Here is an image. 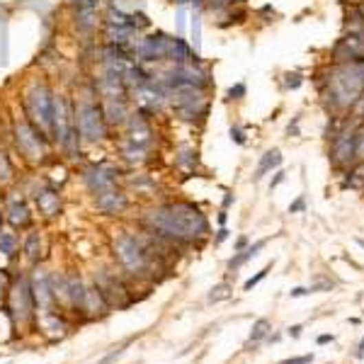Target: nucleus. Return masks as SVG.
<instances>
[{"instance_id": "4c0bfd02", "label": "nucleus", "mask_w": 364, "mask_h": 364, "mask_svg": "<svg viewBox=\"0 0 364 364\" xmlns=\"http://www.w3.org/2000/svg\"><path fill=\"white\" fill-rule=\"evenodd\" d=\"M333 335H318V345H328V343H333Z\"/></svg>"}, {"instance_id": "2f4dec72", "label": "nucleus", "mask_w": 364, "mask_h": 364, "mask_svg": "<svg viewBox=\"0 0 364 364\" xmlns=\"http://www.w3.org/2000/svg\"><path fill=\"white\" fill-rule=\"evenodd\" d=\"M313 354H303V357H292V359H282L279 364H311Z\"/></svg>"}, {"instance_id": "a18cd8bd", "label": "nucleus", "mask_w": 364, "mask_h": 364, "mask_svg": "<svg viewBox=\"0 0 364 364\" xmlns=\"http://www.w3.org/2000/svg\"><path fill=\"white\" fill-rule=\"evenodd\" d=\"M0 233H3V219H0Z\"/></svg>"}, {"instance_id": "79ce46f5", "label": "nucleus", "mask_w": 364, "mask_h": 364, "mask_svg": "<svg viewBox=\"0 0 364 364\" xmlns=\"http://www.w3.org/2000/svg\"><path fill=\"white\" fill-rule=\"evenodd\" d=\"M226 238H228V231H226V228H221V231H219V236H216V243L226 241Z\"/></svg>"}, {"instance_id": "bb28decb", "label": "nucleus", "mask_w": 364, "mask_h": 364, "mask_svg": "<svg viewBox=\"0 0 364 364\" xmlns=\"http://www.w3.org/2000/svg\"><path fill=\"white\" fill-rule=\"evenodd\" d=\"M8 180H12V163L6 151L0 149V182H8Z\"/></svg>"}, {"instance_id": "f257e3e1", "label": "nucleus", "mask_w": 364, "mask_h": 364, "mask_svg": "<svg viewBox=\"0 0 364 364\" xmlns=\"http://www.w3.org/2000/svg\"><path fill=\"white\" fill-rule=\"evenodd\" d=\"M144 224L156 236L175 243H195L209 233V221L192 202H170L153 206L144 216Z\"/></svg>"}, {"instance_id": "c9c22d12", "label": "nucleus", "mask_w": 364, "mask_h": 364, "mask_svg": "<svg viewBox=\"0 0 364 364\" xmlns=\"http://www.w3.org/2000/svg\"><path fill=\"white\" fill-rule=\"evenodd\" d=\"M303 206H306V202H303V197H299V200L294 202L292 206H289V211H292V214H297V211H303Z\"/></svg>"}, {"instance_id": "b1692460", "label": "nucleus", "mask_w": 364, "mask_h": 364, "mask_svg": "<svg viewBox=\"0 0 364 364\" xmlns=\"http://www.w3.org/2000/svg\"><path fill=\"white\" fill-rule=\"evenodd\" d=\"M267 333H270V321H265V318H260L255 325H253V333H250V343L257 345L260 340L267 338Z\"/></svg>"}, {"instance_id": "423d86ee", "label": "nucleus", "mask_w": 364, "mask_h": 364, "mask_svg": "<svg viewBox=\"0 0 364 364\" xmlns=\"http://www.w3.org/2000/svg\"><path fill=\"white\" fill-rule=\"evenodd\" d=\"M330 95H333V103L340 107H350L354 105L364 93V71L357 66H340L330 73L328 78Z\"/></svg>"}, {"instance_id": "c03bdc74", "label": "nucleus", "mask_w": 364, "mask_h": 364, "mask_svg": "<svg viewBox=\"0 0 364 364\" xmlns=\"http://www.w3.org/2000/svg\"><path fill=\"white\" fill-rule=\"evenodd\" d=\"M359 15H362V20H364V3H362V8H359Z\"/></svg>"}, {"instance_id": "f3484780", "label": "nucleus", "mask_w": 364, "mask_h": 364, "mask_svg": "<svg viewBox=\"0 0 364 364\" xmlns=\"http://www.w3.org/2000/svg\"><path fill=\"white\" fill-rule=\"evenodd\" d=\"M36 200V206H39V211L47 219H52V216H58L61 214V197H58L56 190H52V187H47V190H39L34 195Z\"/></svg>"}, {"instance_id": "aec40b11", "label": "nucleus", "mask_w": 364, "mask_h": 364, "mask_svg": "<svg viewBox=\"0 0 364 364\" xmlns=\"http://www.w3.org/2000/svg\"><path fill=\"white\" fill-rule=\"evenodd\" d=\"M10 56V41H8V12L0 8V66H6Z\"/></svg>"}, {"instance_id": "4be33fe9", "label": "nucleus", "mask_w": 364, "mask_h": 364, "mask_svg": "<svg viewBox=\"0 0 364 364\" xmlns=\"http://www.w3.org/2000/svg\"><path fill=\"white\" fill-rule=\"evenodd\" d=\"M22 250H25V255L30 257L32 262L39 260L41 255V236L36 231H32L30 236L25 238V246H22Z\"/></svg>"}, {"instance_id": "ddd939ff", "label": "nucleus", "mask_w": 364, "mask_h": 364, "mask_svg": "<svg viewBox=\"0 0 364 364\" xmlns=\"http://www.w3.org/2000/svg\"><path fill=\"white\" fill-rule=\"evenodd\" d=\"M105 112V122H107L109 131L112 129H122L124 122L131 114V107H129V100H100Z\"/></svg>"}, {"instance_id": "7c9ffc66", "label": "nucleus", "mask_w": 364, "mask_h": 364, "mask_svg": "<svg viewBox=\"0 0 364 364\" xmlns=\"http://www.w3.org/2000/svg\"><path fill=\"white\" fill-rule=\"evenodd\" d=\"M231 139L236 141L238 146H243L246 144V131H243L241 127H231Z\"/></svg>"}, {"instance_id": "f8f14e48", "label": "nucleus", "mask_w": 364, "mask_h": 364, "mask_svg": "<svg viewBox=\"0 0 364 364\" xmlns=\"http://www.w3.org/2000/svg\"><path fill=\"white\" fill-rule=\"evenodd\" d=\"M32 294H34V301L39 303V308L44 313L52 311V303H54V287H52V277L47 272H36L34 279H32Z\"/></svg>"}, {"instance_id": "58836bf2", "label": "nucleus", "mask_w": 364, "mask_h": 364, "mask_svg": "<svg viewBox=\"0 0 364 364\" xmlns=\"http://www.w3.org/2000/svg\"><path fill=\"white\" fill-rule=\"evenodd\" d=\"M248 246V238L246 236H241V238H238V241H236V248H238V250H243V248H246Z\"/></svg>"}, {"instance_id": "5701e85b", "label": "nucleus", "mask_w": 364, "mask_h": 364, "mask_svg": "<svg viewBox=\"0 0 364 364\" xmlns=\"http://www.w3.org/2000/svg\"><path fill=\"white\" fill-rule=\"evenodd\" d=\"M17 248H20V241H17L15 233H0V253L8 257H12L17 253Z\"/></svg>"}, {"instance_id": "ea45409f", "label": "nucleus", "mask_w": 364, "mask_h": 364, "mask_svg": "<svg viewBox=\"0 0 364 364\" xmlns=\"http://www.w3.org/2000/svg\"><path fill=\"white\" fill-rule=\"evenodd\" d=\"M303 294H308V289H303V287L292 289V297H303Z\"/></svg>"}, {"instance_id": "f704fd0d", "label": "nucleus", "mask_w": 364, "mask_h": 364, "mask_svg": "<svg viewBox=\"0 0 364 364\" xmlns=\"http://www.w3.org/2000/svg\"><path fill=\"white\" fill-rule=\"evenodd\" d=\"M178 27H180V34L178 36H182V32H185V10H182V8L178 10Z\"/></svg>"}, {"instance_id": "7ed1b4c3", "label": "nucleus", "mask_w": 364, "mask_h": 364, "mask_svg": "<svg viewBox=\"0 0 364 364\" xmlns=\"http://www.w3.org/2000/svg\"><path fill=\"white\" fill-rule=\"evenodd\" d=\"M73 112H76V127L83 144H103L109 136V127L105 122L103 105H100L95 93L73 100Z\"/></svg>"}, {"instance_id": "6ab92c4d", "label": "nucleus", "mask_w": 364, "mask_h": 364, "mask_svg": "<svg viewBox=\"0 0 364 364\" xmlns=\"http://www.w3.org/2000/svg\"><path fill=\"white\" fill-rule=\"evenodd\" d=\"M279 163H282V153H279V149L267 151V153L260 158V163H257V170H255V175H253V178L260 180L262 175H267L272 168H279Z\"/></svg>"}, {"instance_id": "49530a36", "label": "nucleus", "mask_w": 364, "mask_h": 364, "mask_svg": "<svg viewBox=\"0 0 364 364\" xmlns=\"http://www.w3.org/2000/svg\"><path fill=\"white\" fill-rule=\"evenodd\" d=\"M359 246H362V248H364V241H359Z\"/></svg>"}, {"instance_id": "0eeeda50", "label": "nucleus", "mask_w": 364, "mask_h": 364, "mask_svg": "<svg viewBox=\"0 0 364 364\" xmlns=\"http://www.w3.org/2000/svg\"><path fill=\"white\" fill-rule=\"evenodd\" d=\"M114 255H117L119 265L129 272V275H144L153 262V253L141 238L131 236V233H122L114 241Z\"/></svg>"}, {"instance_id": "473e14b6", "label": "nucleus", "mask_w": 364, "mask_h": 364, "mask_svg": "<svg viewBox=\"0 0 364 364\" xmlns=\"http://www.w3.org/2000/svg\"><path fill=\"white\" fill-rule=\"evenodd\" d=\"M299 85H301V76H299V73H289L287 87H299Z\"/></svg>"}, {"instance_id": "37998d69", "label": "nucleus", "mask_w": 364, "mask_h": 364, "mask_svg": "<svg viewBox=\"0 0 364 364\" xmlns=\"http://www.w3.org/2000/svg\"><path fill=\"white\" fill-rule=\"evenodd\" d=\"M364 354V338H362V343H359V357Z\"/></svg>"}, {"instance_id": "412c9836", "label": "nucleus", "mask_w": 364, "mask_h": 364, "mask_svg": "<svg viewBox=\"0 0 364 364\" xmlns=\"http://www.w3.org/2000/svg\"><path fill=\"white\" fill-rule=\"evenodd\" d=\"M265 248V241H257L255 246H250V248H243V250H238V255H233L231 257V262H228V270H236V267H241L243 262H248L250 257H255L257 253Z\"/></svg>"}, {"instance_id": "c756f323", "label": "nucleus", "mask_w": 364, "mask_h": 364, "mask_svg": "<svg viewBox=\"0 0 364 364\" xmlns=\"http://www.w3.org/2000/svg\"><path fill=\"white\" fill-rule=\"evenodd\" d=\"M243 95H246V85H243V83H238V85L228 87V98H231V100H241Z\"/></svg>"}, {"instance_id": "2eb2a0df", "label": "nucleus", "mask_w": 364, "mask_h": 364, "mask_svg": "<svg viewBox=\"0 0 364 364\" xmlns=\"http://www.w3.org/2000/svg\"><path fill=\"white\" fill-rule=\"evenodd\" d=\"M357 156V136L354 133H340L333 144V163L345 168L350 165Z\"/></svg>"}, {"instance_id": "1a4fd4ad", "label": "nucleus", "mask_w": 364, "mask_h": 364, "mask_svg": "<svg viewBox=\"0 0 364 364\" xmlns=\"http://www.w3.org/2000/svg\"><path fill=\"white\" fill-rule=\"evenodd\" d=\"M100 17H103L105 27H129V30L139 32V34L151 27V20L144 12H127L119 6V0H109Z\"/></svg>"}, {"instance_id": "c85d7f7f", "label": "nucleus", "mask_w": 364, "mask_h": 364, "mask_svg": "<svg viewBox=\"0 0 364 364\" xmlns=\"http://www.w3.org/2000/svg\"><path fill=\"white\" fill-rule=\"evenodd\" d=\"M270 267H272V265L262 267V270H260V272H257L255 277H250V279H248V282H246V284H243V289H246V292H250V289H253V287H255V284H260V282H262V279H265V277H267V272H270Z\"/></svg>"}, {"instance_id": "a211bd4d", "label": "nucleus", "mask_w": 364, "mask_h": 364, "mask_svg": "<svg viewBox=\"0 0 364 364\" xmlns=\"http://www.w3.org/2000/svg\"><path fill=\"white\" fill-rule=\"evenodd\" d=\"M8 221H10L12 228H27V226L32 224L30 206H27L22 200L10 202V204H8Z\"/></svg>"}, {"instance_id": "393cba45", "label": "nucleus", "mask_w": 364, "mask_h": 364, "mask_svg": "<svg viewBox=\"0 0 364 364\" xmlns=\"http://www.w3.org/2000/svg\"><path fill=\"white\" fill-rule=\"evenodd\" d=\"M68 10H100L103 0H66Z\"/></svg>"}, {"instance_id": "cd10ccee", "label": "nucleus", "mask_w": 364, "mask_h": 364, "mask_svg": "<svg viewBox=\"0 0 364 364\" xmlns=\"http://www.w3.org/2000/svg\"><path fill=\"white\" fill-rule=\"evenodd\" d=\"M231 297V287L228 284H219L216 289H211V294H209V301H224V299H228Z\"/></svg>"}, {"instance_id": "9d476101", "label": "nucleus", "mask_w": 364, "mask_h": 364, "mask_svg": "<svg viewBox=\"0 0 364 364\" xmlns=\"http://www.w3.org/2000/svg\"><path fill=\"white\" fill-rule=\"evenodd\" d=\"M34 308V294H32V284L25 277H20L12 287V313L17 321H27Z\"/></svg>"}, {"instance_id": "9b49d317", "label": "nucleus", "mask_w": 364, "mask_h": 364, "mask_svg": "<svg viewBox=\"0 0 364 364\" xmlns=\"http://www.w3.org/2000/svg\"><path fill=\"white\" fill-rule=\"evenodd\" d=\"M71 22L78 36H83V39H95L103 17H100V10H71Z\"/></svg>"}, {"instance_id": "20e7f679", "label": "nucleus", "mask_w": 364, "mask_h": 364, "mask_svg": "<svg viewBox=\"0 0 364 364\" xmlns=\"http://www.w3.org/2000/svg\"><path fill=\"white\" fill-rule=\"evenodd\" d=\"M54 87L47 81H32L25 87L22 95V109L25 117L34 124L39 131H44L47 136H52V119H54Z\"/></svg>"}, {"instance_id": "e433bc0d", "label": "nucleus", "mask_w": 364, "mask_h": 364, "mask_svg": "<svg viewBox=\"0 0 364 364\" xmlns=\"http://www.w3.org/2000/svg\"><path fill=\"white\" fill-rule=\"evenodd\" d=\"M282 180H284V173H282V170H279L277 178H275V180H272V182H270V190H275V187H277L279 182H282Z\"/></svg>"}, {"instance_id": "39448f33", "label": "nucleus", "mask_w": 364, "mask_h": 364, "mask_svg": "<svg viewBox=\"0 0 364 364\" xmlns=\"http://www.w3.org/2000/svg\"><path fill=\"white\" fill-rule=\"evenodd\" d=\"M12 141H15L22 158L32 165H41L44 160H49L52 149H54L52 136L39 131L27 117H17L15 122H12Z\"/></svg>"}, {"instance_id": "f03ea898", "label": "nucleus", "mask_w": 364, "mask_h": 364, "mask_svg": "<svg viewBox=\"0 0 364 364\" xmlns=\"http://www.w3.org/2000/svg\"><path fill=\"white\" fill-rule=\"evenodd\" d=\"M52 141L66 158L81 156V133L76 127L73 100L66 93H56L54 98V119H52Z\"/></svg>"}, {"instance_id": "72a5a7b5", "label": "nucleus", "mask_w": 364, "mask_h": 364, "mask_svg": "<svg viewBox=\"0 0 364 364\" xmlns=\"http://www.w3.org/2000/svg\"><path fill=\"white\" fill-rule=\"evenodd\" d=\"M122 352H124V350H114L112 354H107V357H105L103 362H98V364H112L114 359H119V357H122Z\"/></svg>"}, {"instance_id": "dca6fc26", "label": "nucleus", "mask_w": 364, "mask_h": 364, "mask_svg": "<svg viewBox=\"0 0 364 364\" xmlns=\"http://www.w3.org/2000/svg\"><path fill=\"white\" fill-rule=\"evenodd\" d=\"M151 153H153V146H144V144H133V141L122 139L119 144V156H122L127 163L131 165H144L151 160Z\"/></svg>"}, {"instance_id": "6e6552de", "label": "nucleus", "mask_w": 364, "mask_h": 364, "mask_svg": "<svg viewBox=\"0 0 364 364\" xmlns=\"http://www.w3.org/2000/svg\"><path fill=\"white\" fill-rule=\"evenodd\" d=\"M81 180L85 190L90 195H103L107 190H114L119 185V180H122V170L112 163H90L81 170Z\"/></svg>"}, {"instance_id": "4468645a", "label": "nucleus", "mask_w": 364, "mask_h": 364, "mask_svg": "<svg viewBox=\"0 0 364 364\" xmlns=\"http://www.w3.org/2000/svg\"><path fill=\"white\" fill-rule=\"evenodd\" d=\"M95 206H98V211H103V214L117 216V214H122V211H127L129 200L119 187H114V190H107V192H103V195L95 197Z\"/></svg>"}, {"instance_id": "a878e982", "label": "nucleus", "mask_w": 364, "mask_h": 364, "mask_svg": "<svg viewBox=\"0 0 364 364\" xmlns=\"http://www.w3.org/2000/svg\"><path fill=\"white\" fill-rule=\"evenodd\" d=\"M192 44H195V54H200V47H202V17H200V12L192 15Z\"/></svg>"}, {"instance_id": "a19ab883", "label": "nucleus", "mask_w": 364, "mask_h": 364, "mask_svg": "<svg viewBox=\"0 0 364 364\" xmlns=\"http://www.w3.org/2000/svg\"><path fill=\"white\" fill-rule=\"evenodd\" d=\"M289 335H292V338H299V335H301V325H294V328H289Z\"/></svg>"}]
</instances>
